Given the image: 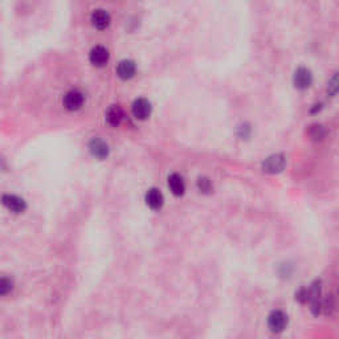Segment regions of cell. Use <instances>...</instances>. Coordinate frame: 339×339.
Returning a JSON list of instances; mask_svg holds the SVG:
<instances>
[{"label":"cell","instance_id":"obj_16","mask_svg":"<svg viewBox=\"0 0 339 339\" xmlns=\"http://www.w3.org/2000/svg\"><path fill=\"white\" fill-rule=\"evenodd\" d=\"M337 90H338V80H337V74H335V76L331 78L330 82H329L327 93L330 94V96H334V94L337 93Z\"/></svg>","mask_w":339,"mask_h":339},{"label":"cell","instance_id":"obj_12","mask_svg":"<svg viewBox=\"0 0 339 339\" xmlns=\"http://www.w3.org/2000/svg\"><path fill=\"white\" fill-rule=\"evenodd\" d=\"M122 120H123V110L118 105H114V106H110L107 109L106 121L109 125L117 127V126L121 125Z\"/></svg>","mask_w":339,"mask_h":339},{"label":"cell","instance_id":"obj_15","mask_svg":"<svg viewBox=\"0 0 339 339\" xmlns=\"http://www.w3.org/2000/svg\"><path fill=\"white\" fill-rule=\"evenodd\" d=\"M14 288V282L11 281L9 278H0V297L1 295L8 294L9 291Z\"/></svg>","mask_w":339,"mask_h":339},{"label":"cell","instance_id":"obj_2","mask_svg":"<svg viewBox=\"0 0 339 339\" xmlns=\"http://www.w3.org/2000/svg\"><path fill=\"white\" fill-rule=\"evenodd\" d=\"M131 113L137 120H147L150 114H151V103L148 102L146 98L135 99L133 105H131Z\"/></svg>","mask_w":339,"mask_h":339},{"label":"cell","instance_id":"obj_7","mask_svg":"<svg viewBox=\"0 0 339 339\" xmlns=\"http://www.w3.org/2000/svg\"><path fill=\"white\" fill-rule=\"evenodd\" d=\"M313 82L312 72L306 68H299L294 73V85L298 89H308Z\"/></svg>","mask_w":339,"mask_h":339},{"label":"cell","instance_id":"obj_14","mask_svg":"<svg viewBox=\"0 0 339 339\" xmlns=\"http://www.w3.org/2000/svg\"><path fill=\"white\" fill-rule=\"evenodd\" d=\"M309 134H310V137H312L313 139H315V141H318V139L325 138L326 130H325V127H323V126H322V125H313V126H310V130H309Z\"/></svg>","mask_w":339,"mask_h":339},{"label":"cell","instance_id":"obj_8","mask_svg":"<svg viewBox=\"0 0 339 339\" xmlns=\"http://www.w3.org/2000/svg\"><path fill=\"white\" fill-rule=\"evenodd\" d=\"M135 71H137V68H135L134 61H131V60H123L117 67V74L122 80L133 78L135 74Z\"/></svg>","mask_w":339,"mask_h":339},{"label":"cell","instance_id":"obj_4","mask_svg":"<svg viewBox=\"0 0 339 339\" xmlns=\"http://www.w3.org/2000/svg\"><path fill=\"white\" fill-rule=\"evenodd\" d=\"M268 325L269 329L273 333H281L286 327V325H288V317H286L285 313L281 312V310H274L269 315Z\"/></svg>","mask_w":339,"mask_h":339},{"label":"cell","instance_id":"obj_3","mask_svg":"<svg viewBox=\"0 0 339 339\" xmlns=\"http://www.w3.org/2000/svg\"><path fill=\"white\" fill-rule=\"evenodd\" d=\"M285 165V156L281 155V154H276V155L269 156V158L265 159V162L263 163V170L265 172H269V174H276V172L282 171Z\"/></svg>","mask_w":339,"mask_h":339},{"label":"cell","instance_id":"obj_1","mask_svg":"<svg viewBox=\"0 0 339 339\" xmlns=\"http://www.w3.org/2000/svg\"><path fill=\"white\" fill-rule=\"evenodd\" d=\"M85 102V96L82 92L77 89L69 90L65 96H64V106L67 107L68 110L74 112L82 107Z\"/></svg>","mask_w":339,"mask_h":339},{"label":"cell","instance_id":"obj_10","mask_svg":"<svg viewBox=\"0 0 339 339\" xmlns=\"http://www.w3.org/2000/svg\"><path fill=\"white\" fill-rule=\"evenodd\" d=\"M3 204L8 208V210L14 211L16 214H20L25 210V203L20 197L15 196V195H4L3 196Z\"/></svg>","mask_w":339,"mask_h":339},{"label":"cell","instance_id":"obj_5","mask_svg":"<svg viewBox=\"0 0 339 339\" xmlns=\"http://www.w3.org/2000/svg\"><path fill=\"white\" fill-rule=\"evenodd\" d=\"M109 57H110L109 50L105 47H102V45L94 47L89 53L90 63L93 64L94 67H103V65H106V63L109 61Z\"/></svg>","mask_w":339,"mask_h":339},{"label":"cell","instance_id":"obj_13","mask_svg":"<svg viewBox=\"0 0 339 339\" xmlns=\"http://www.w3.org/2000/svg\"><path fill=\"white\" fill-rule=\"evenodd\" d=\"M169 187L170 190H171V192H172L174 195H176V196L183 195L184 191H186V184H184V180L179 174L170 175Z\"/></svg>","mask_w":339,"mask_h":339},{"label":"cell","instance_id":"obj_6","mask_svg":"<svg viewBox=\"0 0 339 339\" xmlns=\"http://www.w3.org/2000/svg\"><path fill=\"white\" fill-rule=\"evenodd\" d=\"M90 22H92V25L96 29L103 31V29H106L110 25L112 18H110V15L107 14L105 9H96L93 14H92V16H90Z\"/></svg>","mask_w":339,"mask_h":339},{"label":"cell","instance_id":"obj_17","mask_svg":"<svg viewBox=\"0 0 339 339\" xmlns=\"http://www.w3.org/2000/svg\"><path fill=\"white\" fill-rule=\"evenodd\" d=\"M197 186H199V188H200L201 191H204V192L210 191L211 190V182L208 180V179H205V178L199 179V183H197Z\"/></svg>","mask_w":339,"mask_h":339},{"label":"cell","instance_id":"obj_9","mask_svg":"<svg viewBox=\"0 0 339 339\" xmlns=\"http://www.w3.org/2000/svg\"><path fill=\"white\" fill-rule=\"evenodd\" d=\"M146 203L152 210H161L162 205L165 203V199H163V195L159 190L151 188L146 194Z\"/></svg>","mask_w":339,"mask_h":339},{"label":"cell","instance_id":"obj_11","mask_svg":"<svg viewBox=\"0 0 339 339\" xmlns=\"http://www.w3.org/2000/svg\"><path fill=\"white\" fill-rule=\"evenodd\" d=\"M89 148L90 152H92L96 158H99V159L106 158L107 154H109V147H107V145L103 142L102 139L99 138L92 139V142H90L89 145Z\"/></svg>","mask_w":339,"mask_h":339}]
</instances>
